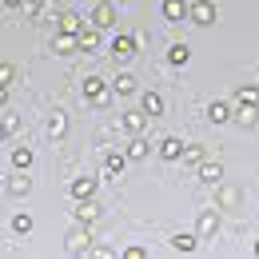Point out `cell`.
I'll return each instance as SVG.
<instances>
[{
	"mask_svg": "<svg viewBox=\"0 0 259 259\" xmlns=\"http://www.w3.org/2000/svg\"><path fill=\"white\" fill-rule=\"evenodd\" d=\"M188 16H192L195 24H211V20H215V4H211V0H195L192 8H188Z\"/></svg>",
	"mask_w": 259,
	"mask_h": 259,
	"instance_id": "1",
	"label": "cell"
},
{
	"mask_svg": "<svg viewBox=\"0 0 259 259\" xmlns=\"http://www.w3.org/2000/svg\"><path fill=\"white\" fill-rule=\"evenodd\" d=\"M84 92H88L92 104H108V88H104V80H100V76H88V80H84Z\"/></svg>",
	"mask_w": 259,
	"mask_h": 259,
	"instance_id": "2",
	"label": "cell"
},
{
	"mask_svg": "<svg viewBox=\"0 0 259 259\" xmlns=\"http://www.w3.org/2000/svg\"><path fill=\"white\" fill-rule=\"evenodd\" d=\"M92 20H96V28H112V20H116V8H112V4H96Z\"/></svg>",
	"mask_w": 259,
	"mask_h": 259,
	"instance_id": "3",
	"label": "cell"
},
{
	"mask_svg": "<svg viewBox=\"0 0 259 259\" xmlns=\"http://www.w3.org/2000/svg\"><path fill=\"white\" fill-rule=\"evenodd\" d=\"M207 116H211V124H227V120H231V104H227V100H215V104L207 108Z\"/></svg>",
	"mask_w": 259,
	"mask_h": 259,
	"instance_id": "4",
	"label": "cell"
},
{
	"mask_svg": "<svg viewBox=\"0 0 259 259\" xmlns=\"http://www.w3.org/2000/svg\"><path fill=\"white\" fill-rule=\"evenodd\" d=\"M160 156H163V160H176V156H184V144H180V140H163V144H160Z\"/></svg>",
	"mask_w": 259,
	"mask_h": 259,
	"instance_id": "5",
	"label": "cell"
},
{
	"mask_svg": "<svg viewBox=\"0 0 259 259\" xmlns=\"http://www.w3.org/2000/svg\"><path fill=\"white\" fill-rule=\"evenodd\" d=\"M92 192H96V180H76V184H72V195H76V199H88Z\"/></svg>",
	"mask_w": 259,
	"mask_h": 259,
	"instance_id": "6",
	"label": "cell"
},
{
	"mask_svg": "<svg viewBox=\"0 0 259 259\" xmlns=\"http://www.w3.org/2000/svg\"><path fill=\"white\" fill-rule=\"evenodd\" d=\"M144 112H148V116H160V112H163L160 92H148V96H144Z\"/></svg>",
	"mask_w": 259,
	"mask_h": 259,
	"instance_id": "7",
	"label": "cell"
},
{
	"mask_svg": "<svg viewBox=\"0 0 259 259\" xmlns=\"http://www.w3.org/2000/svg\"><path fill=\"white\" fill-rule=\"evenodd\" d=\"M188 56H192V48H188V44H171V48H167V60H171V64H184Z\"/></svg>",
	"mask_w": 259,
	"mask_h": 259,
	"instance_id": "8",
	"label": "cell"
},
{
	"mask_svg": "<svg viewBox=\"0 0 259 259\" xmlns=\"http://www.w3.org/2000/svg\"><path fill=\"white\" fill-rule=\"evenodd\" d=\"M235 100H239V104H259V88L255 84H243V88L235 92Z\"/></svg>",
	"mask_w": 259,
	"mask_h": 259,
	"instance_id": "9",
	"label": "cell"
},
{
	"mask_svg": "<svg viewBox=\"0 0 259 259\" xmlns=\"http://www.w3.org/2000/svg\"><path fill=\"white\" fill-rule=\"evenodd\" d=\"M215 224H220L215 211H203V215H199V235H215Z\"/></svg>",
	"mask_w": 259,
	"mask_h": 259,
	"instance_id": "10",
	"label": "cell"
},
{
	"mask_svg": "<svg viewBox=\"0 0 259 259\" xmlns=\"http://www.w3.org/2000/svg\"><path fill=\"white\" fill-rule=\"evenodd\" d=\"M184 12H188V8H184V0H167V4H163V16H167V20H180Z\"/></svg>",
	"mask_w": 259,
	"mask_h": 259,
	"instance_id": "11",
	"label": "cell"
},
{
	"mask_svg": "<svg viewBox=\"0 0 259 259\" xmlns=\"http://www.w3.org/2000/svg\"><path fill=\"white\" fill-rule=\"evenodd\" d=\"M72 44H76V32H60L56 40H52V48H56V52H72Z\"/></svg>",
	"mask_w": 259,
	"mask_h": 259,
	"instance_id": "12",
	"label": "cell"
},
{
	"mask_svg": "<svg viewBox=\"0 0 259 259\" xmlns=\"http://www.w3.org/2000/svg\"><path fill=\"white\" fill-rule=\"evenodd\" d=\"M48 136H52V140H60V136H64V112H56V116L48 120Z\"/></svg>",
	"mask_w": 259,
	"mask_h": 259,
	"instance_id": "13",
	"label": "cell"
},
{
	"mask_svg": "<svg viewBox=\"0 0 259 259\" xmlns=\"http://www.w3.org/2000/svg\"><path fill=\"white\" fill-rule=\"evenodd\" d=\"M136 52V40L132 36H116V56H132Z\"/></svg>",
	"mask_w": 259,
	"mask_h": 259,
	"instance_id": "14",
	"label": "cell"
},
{
	"mask_svg": "<svg viewBox=\"0 0 259 259\" xmlns=\"http://www.w3.org/2000/svg\"><path fill=\"white\" fill-rule=\"evenodd\" d=\"M28 192V180H24V176H12V180H8V195H24Z\"/></svg>",
	"mask_w": 259,
	"mask_h": 259,
	"instance_id": "15",
	"label": "cell"
},
{
	"mask_svg": "<svg viewBox=\"0 0 259 259\" xmlns=\"http://www.w3.org/2000/svg\"><path fill=\"white\" fill-rule=\"evenodd\" d=\"M28 163H32V152H28V148H16V152H12V167H28Z\"/></svg>",
	"mask_w": 259,
	"mask_h": 259,
	"instance_id": "16",
	"label": "cell"
},
{
	"mask_svg": "<svg viewBox=\"0 0 259 259\" xmlns=\"http://www.w3.org/2000/svg\"><path fill=\"white\" fill-rule=\"evenodd\" d=\"M76 44L92 52V48H100V36H96V32H80V36H76Z\"/></svg>",
	"mask_w": 259,
	"mask_h": 259,
	"instance_id": "17",
	"label": "cell"
},
{
	"mask_svg": "<svg viewBox=\"0 0 259 259\" xmlns=\"http://www.w3.org/2000/svg\"><path fill=\"white\" fill-rule=\"evenodd\" d=\"M235 203H239V192H235V188H224V192H220V207H235Z\"/></svg>",
	"mask_w": 259,
	"mask_h": 259,
	"instance_id": "18",
	"label": "cell"
},
{
	"mask_svg": "<svg viewBox=\"0 0 259 259\" xmlns=\"http://www.w3.org/2000/svg\"><path fill=\"white\" fill-rule=\"evenodd\" d=\"M148 156V144L144 140H132V148H128V160H144Z\"/></svg>",
	"mask_w": 259,
	"mask_h": 259,
	"instance_id": "19",
	"label": "cell"
},
{
	"mask_svg": "<svg viewBox=\"0 0 259 259\" xmlns=\"http://www.w3.org/2000/svg\"><path fill=\"white\" fill-rule=\"evenodd\" d=\"M116 92H124V96H132V92H136V80H132L128 72H124V76L116 80Z\"/></svg>",
	"mask_w": 259,
	"mask_h": 259,
	"instance_id": "20",
	"label": "cell"
},
{
	"mask_svg": "<svg viewBox=\"0 0 259 259\" xmlns=\"http://www.w3.org/2000/svg\"><path fill=\"white\" fill-rule=\"evenodd\" d=\"M124 128H128V132H140V128H144V116L128 112V116H124Z\"/></svg>",
	"mask_w": 259,
	"mask_h": 259,
	"instance_id": "21",
	"label": "cell"
},
{
	"mask_svg": "<svg viewBox=\"0 0 259 259\" xmlns=\"http://www.w3.org/2000/svg\"><path fill=\"white\" fill-rule=\"evenodd\" d=\"M171 243H176V247H180V251H192V247H195V239H192V235H176V239H171Z\"/></svg>",
	"mask_w": 259,
	"mask_h": 259,
	"instance_id": "22",
	"label": "cell"
},
{
	"mask_svg": "<svg viewBox=\"0 0 259 259\" xmlns=\"http://www.w3.org/2000/svg\"><path fill=\"white\" fill-rule=\"evenodd\" d=\"M12 227H16V231H20V235H24V231H28V227H32V220H28V215H16V220H12Z\"/></svg>",
	"mask_w": 259,
	"mask_h": 259,
	"instance_id": "23",
	"label": "cell"
},
{
	"mask_svg": "<svg viewBox=\"0 0 259 259\" xmlns=\"http://www.w3.org/2000/svg\"><path fill=\"white\" fill-rule=\"evenodd\" d=\"M203 180H220V163H203Z\"/></svg>",
	"mask_w": 259,
	"mask_h": 259,
	"instance_id": "24",
	"label": "cell"
},
{
	"mask_svg": "<svg viewBox=\"0 0 259 259\" xmlns=\"http://www.w3.org/2000/svg\"><path fill=\"white\" fill-rule=\"evenodd\" d=\"M16 124H20V120H16L12 112H4V132H16Z\"/></svg>",
	"mask_w": 259,
	"mask_h": 259,
	"instance_id": "25",
	"label": "cell"
},
{
	"mask_svg": "<svg viewBox=\"0 0 259 259\" xmlns=\"http://www.w3.org/2000/svg\"><path fill=\"white\" fill-rule=\"evenodd\" d=\"M4 4H8V8H16V4H20V0H4Z\"/></svg>",
	"mask_w": 259,
	"mask_h": 259,
	"instance_id": "26",
	"label": "cell"
},
{
	"mask_svg": "<svg viewBox=\"0 0 259 259\" xmlns=\"http://www.w3.org/2000/svg\"><path fill=\"white\" fill-rule=\"evenodd\" d=\"M32 4H44V0H32Z\"/></svg>",
	"mask_w": 259,
	"mask_h": 259,
	"instance_id": "27",
	"label": "cell"
},
{
	"mask_svg": "<svg viewBox=\"0 0 259 259\" xmlns=\"http://www.w3.org/2000/svg\"><path fill=\"white\" fill-rule=\"evenodd\" d=\"M255 251H259V243H255Z\"/></svg>",
	"mask_w": 259,
	"mask_h": 259,
	"instance_id": "28",
	"label": "cell"
}]
</instances>
